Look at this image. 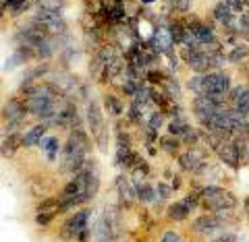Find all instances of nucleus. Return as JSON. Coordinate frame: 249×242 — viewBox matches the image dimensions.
Returning a JSON list of instances; mask_svg holds the SVG:
<instances>
[{
  "label": "nucleus",
  "instance_id": "obj_1",
  "mask_svg": "<svg viewBox=\"0 0 249 242\" xmlns=\"http://www.w3.org/2000/svg\"><path fill=\"white\" fill-rule=\"evenodd\" d=\"M224 228L227 226H224V222L216 213H201L191 222V232L199 234V236H208V238L224 232Z\"/></svg>",
  "mask_w": 249,
  "mask_h": 242
},
{
  "label": "nucleus",
  "instance_id": "obj_2",
  "mask_svg": "<svg viewBox=\"0 0 249 242\" xmlns=\"http://www.w3.org/2000/svg\"><path fill=\"white\" fill-rule=\"evenodd\" d=\"M31 19L37 21V23H42V25L50 31V35H62V33H67V21L62 19L60 13L46 11V9H40V6H37Z\"/></svg>",
  "mask_w": 249,
  "mask_h": 242
},
{
  "label": "nucleus",
  "instance_id": "obj_3",
  "mask_svg": "<svg viewBox=\"0 0 249 242\" xmlns=\"http://www.w3.org/2000/svg\"><path fill=\"white\" fill-rule=\"evenodd\" d=\"M85 120H88V129L91 132V139L96 141L100 135H104L108 130L106 120H104V110L100 108L98 101H88V108H85Z\"/></svg>",
  "mask_w": 249,
  "mask_h": 242
},
{
  "label": "nucleus",
  "instance_id": "obj_4",
  "mask_svg": "<svg viewBox=\"0 0 249 242\" xmlns=\"http://www.w3.org/2000/svg\"><path fill=\"white\" fill-rule=\"evenodd\" d=\"M216 155H218V160H220V163L229 166L231 170H239L241 168V161H243V158L239 155L237 147H235V143H232V141L222 143L220 149L216 151Z\"/></svg>",
  "mask_w": 249,
  "mask_h": 242
},
{
  "label": "nucleus",
  "instance_id": "obj_5",
  "mask_svg": "<svg viewBox=\"0 0 249 242\" xmlns=\"http://www.w3.org/2000/svg\"><path fill=\"white\" fill-rule=\"evenodd\" d=\"M150 46L158 54H166V52L173 50L175 48V40H173V35H170V29L168 27H158V29H156Z\"/></svg>",
  "mask_w": 249,
  "mask_h": 242
},
{
  "label": "nucleus",
  "instance_id": "obj_6",
  "mask_svg": "<svg viewBox=\"0 0 249 242\" xmlns=\"http://www.w3.org/2000/svg\"><path fill=\"white\" fill-rule=\"evenodd\" d=\"M48 135V127H46L44 122H40V124H36V127H31L27 132H23L21 135V145L23 147H36V145H40V141L42 139Z\"/></svg>",
  "mask_w": 249,
  "mask_h": 242
},
{
  "label": "nucleus",
  "instance_id": "obj_7",
  "mask_svg": "<svg viewBox=\"0 0 249 242\" xmlns=\"http://www.w3.org/2000/svg\"><path fill=\"white\" fill-rule=\"evenodd\" d=\"M37 147H40V149L46 153L48 161H56V160H58V155H60V149H62L60 139H58V137H54V135H46Z\"/></svg>",
  "mask_w": 249,
  "mask_h": 242
},
{
  "label": "nucleus",
  "instance_id": "obj_8",
  "mask_svg": "<svg viewBox=\"0 0 249 242\" xmlns=\"http://www.w3.org/2000/svg\"><path fill=\"white\" fill-rule=\"evenodd\" d=\"M102 106H104V112H108V116H112V118H121V116L127 112L123 99L119 96H114V93H106L102 99Z\"/></svg>",
  "mask_w": 249,
  "mask_h": 242
},
{
  "label": "nucleus",
  "instance_id": "obj_9",
  "mask_svg": "<svg viewBox=\"0 0 249 242\" xmlns=\"http://www.w3.org/2000/svg\"><path fill=\"white\" fill-rule=\"evenodd\" d=\"M21 132L19 135H9L2 139V143H0V155H2L4 160H13L15 153L21 149Z\"/></svg>",
  "mask_w": 249,
  "mask_h": 242
},
{
  "label": "nucleus",
  "instance_id": "obj_10",
  "mask_svg": "<svg viewBox=\"0 0 249 242\" xmlns=\"http://www.w3.org/2000/svg\"><path fill=\"white\" fill-rule=\"evenodd\" d=\"M52 191V184L46 180L44 176H36V178H31L29 180V194L31 197H36V199H44V197H50V193Z\"/></svg>",
  "mask_w": 249,
  "mask_h": 242
},
{
  "label": "nucleus",
  "instance_id": "obj_11",
  "mask_svg": "<svg viewBox=\"0 0 249 242\" xmlns=\"http://www.w3.org/2000/svg\"><path fill=\"white\" fill-rule=\"evenodd\" d=\"M133 186H135V199L139 203H156L158 201V197H156V189L147 180L145 182H137Z\"/></svg>",
  "mask_w": 249,
  "mask_h": 242
},
{
  "label": "nucleus",
  "instance_id": "obj_12",
  "mask_svg": "<svg viewBox=\"0 0 249 242\" xmlns=\"http://www.w3.org/2000/svg\"><path fill=\"white\" fill-rule=\"evenodd\" d=\"M189 215H191V211L183 205L181 201H175L166 207V217L170 222H185V220H189Z\"/></svg>",
  "mask_w": 249,
  "mask_h": 242
},
{
  "label": "nucleus",
  "instance_id": "obj_13",
  "mask_svg": "<svg viewBox=\"0 0 249 242\" xmlns=\"http://www.w3.org/2000/svg\"><path fill=\"white\" fill-rule=\"evenodd\" d=\"M227 56H229L231 65H239V66H241V65H243V62H247V58H249V46H247L245 42H239L237 46H232Z\"/></svg>",
  "mask_w": 249,
  "mask_h": 242
},
{
  "label": "nucleus",
  "instance_id": "obj_14",
  "mask_svg": "<svg viewBox=\"0 0 249 242\" xmlns=\"http://www.w3.org/2000/svg\"><path fill=\"white\" fill-rule=\"evenodd\" d=\"M158 147L162 151H166L168 155H178V151H181V141H178L177 137H160L158 139Z\"/></svg>",
  "mask_w": 249,
  "mask_h": 242
},
{
  "label": "nucleus",
  "instance_id": "obj_15",
  "mask_svg": "<svg viewBox=\"0 0 249 242\" xmlns=\"http://www.w3.org/2000/svg\"><path fill=\"white\" fill-rule=\"evenodd\" d=\"M60 207V199L58 197H44L40 199V203L36 205V213H50V211H58Z\"/></svg>",
  "mask_w": 249,
  "mask_h": 242
},
{
  "label": "nucleus",
  "instance_id": "obj_16",
  "mask_svg": "<svg viewBox=\"0 0 249 242\" xmlns=\"http://www.w3.org/2000/svg\"><path fill=\"white\" fill-rule=\"evenodd\" d=\"M181 141V145H185L187 149L189 147H196V145H201V139H199V129H196V127H189L185 132H183V137L178 139Z\"/></svg>",
  "mask_w": 249,
  "mask_h": 242
},
{
  "label": "nucleus",
  "instance_id": "obj_17",
  "mask_svg": "<svg viewBox=\"0 0 249 242\" xmlns=\"http://www.w3.org/2000/svg\"><path fill=\"white\" fill-rule=\"evenodd\" d=\"M245 96H249V85H247V83H241V85H235V87H231L229 97H227L229 106L237 104V101H239L241 97H245Z\"/></svg>",
  "mask_w": 249,
  "mask_h": 242
},
{
  "label": "nucleus",
  "instance_id": "obj_18",
  "mask_svg": "<svg viewBox=\"0 0 249 242\" xmlns=\"http://www.w3.org/2000/svg\"><path fill=\"white\" fill-rule=\"evenodd\" d=\"M232 15H235V13H232L229 6L222 2V0H220V2H216L214 9H212V17H214V21H218V23H224L229 17H232Z\"/></svg>",
  "mask_w": 249,
  "mask_h": 242
},
{
  "label": "nucleus",
  "instance_id": "obj_19",
  "mask_svg": "<svg viewBox=\"0 0 249 242\" xmlns=\"http://www.w3.org/2000/svg\"><path fill=\"white\" fill-rule=\"evenodd\" d=\"M4 9L11 15H15V17H19V15H23L29 9V0H6Z\"/></svg>",
  "mask_w": 249,
  "mask_h": 242
},
{
  "label": "nucleus",
  "instance_id": "obj_20",
  "mask_svg": "<svg viewBox=\"0 0 249 242\" xmlns=\"http://www.w3.org/2000/svg\"><path fill=\"white\" fill-rule=\"evenodd\" d=\"M227 65H229V56L224 54V50L210 54V68H212V71H224Z\"/></svg>",
  "mask_w": 249,
  "mask_h": 242
},
{
  "label": "nucleus",
  "instance_id": "obj_21",
  "mask_svg": "<svg viewBox=\"0 0 249 242\" xmlns=\"http://www.w3.org/2000/svg\"><path fill=\"white\" fill-rule=\"evenodd\" d=\"M187 89H189L196 97L204 96V75H193V77H189V81H187Z\"/></svg>",
  "mask_w": 249,
  "mask_h": 242
},
{
  "label": "nucleus",
  "instance_id": "obj_22",
  "mask_svg": "<svg viewBox=\"0 0 249 242\" xmlns=\"http://www.w3.org/2000/svg\"><path fill=\"white\" fill-rule=\"evenodd\" d=\"M162 127H166V114L164 112H152L150 118H147V129H152L154 132H158Z\"/></svg>",
  "mask_w": 249,
  "mask_h": 242
},
{
  "label": "nucleus",
  "instance_id": "obj_23",
  "mask_svg": "<svg viewBox=\"0 0 249 242\" xmlns=\"http://www.w3.org/2000/svg\"><path fill=\"white\" fill-rule=\"evenodd\" d=\"M154 189H156V197H158V201H168L170 197H173V186H170V184H166V182H158V184H156L154 186Z\"/></svg>",
  "mask_w": 249,
  "mask_h": 242
},
{
  "label": "nucleus",
  "instance_id": "obj_24",
  "mask_svg": "<svg viewBox=\"0 0 249 242\" xmlns=\"http://www.w3.org/2000/svg\"><path fill=\"white\" fill-rule=\"evenodd\" d=\"M36 6L46 11H54V13H60V9L65 6V0H36Z\"/></svg>",
  "mask_w": 249,
  "mask_h": 242
},
{
  "label": "nucleus",
  "instance_id": "obj_25",
  "mask_svg": "<svg viewBox=\"0 0 249 242\" xmlns=\"http://www.w3.org/2000/svg\"><path fill=\"white\" fill-rule=\"evenodd\" d=\"M58 217V211H50V213H36V226L40 228H50V224Z\"/></svg>",
  "mask_w": 249,
  "mask_h": 242
},
{
  "label": "nucleus",
  "instance_id": "obj_26",
  "mask_svg": "<svg viewBox=\"0 0 249 242\" xmlns=\"http://www.w3.org/2000/svg\"><path fill=\"white\" fill-rule=\"evenodd\" d=\"M160 242H187V240L177 230H166V232H162Z\"/></svg>",
  "mask_w": 249,
  "mask_h": 242
},
{
  "label": "nucleus",
  "instance_id": "obj_27",
  "mask_svg": "<svg viewBox=\"0 0 249 242\" xmlns=\"http://www.w3.org/2000/svg\"><path fill=\"white\" fill-rule=\"evenodd\" d=\"M191 4H193V0H175L173 2V9H175V13H178V15H187L191 11Z\"/></svg>",
  "mask_w": 249,
  "mask_h": 242
},
{
  "label": "nucleus",
  "instance_id": "obj_28",
  "mask_svg": "<svg viewBox=\"0 0 249 242\" xmlns=\"http://www.w3.org/2000/svg\"><path fill=\"white\" fill-rule=\"evenodd\" d=\"M210 242H237V238H235V234H229L227 230H224V232H220V234H216V236L210 238Z\"/></svg>",
  "mask_w": 249,
  "mask_h": 242
},
{
  "label": "nucleus",
  "instance_id": "obj_29",
  "mask_svg": "<svg viewBox=\"0 0 249 242\" xmlns=\"http://www.w3.org/2000/svg\"><path fill=\"white\" fill-rule=\"evenodd\" d=\"M222 2L227 4L235 15H241V13L245 11V9H243V2H241V0H222Z\"/></svg>",
  "mask_w": 249,
  "mask_h": 242
},
{
  "label": "nucleus",
  "instance_id": "obj_30",
  "mask_svg": "<svg viewBox=\"0 0 249 242\" xmlns=\"http://www.w3.org/2000/svg\"><path fill=\"white\" fill-rule=\"evenodd\" d=\"M181 184H183V180H181V176H178V174H175V178H173V182H170V186H173V191L177 193L178 189H181Z\"/></svg>",
  "mask_w": 249,
  "mask_h": 242
},
{
  "label": "nucleus",
  "instance_id": "obj_31",
  "mask_svg": "<svg viewBox=\"0 0 249 242\" xmlns=\"http://www.w3.org/2000/svg\"><path fill=\"white\" fill-rule=\"evenodd\" d=\"M243 211H245V215H249V194L243 199Z\"/></svg>",
  "mask_w": 249,
  "mask_h": 242
},
{
  "label": "nucleus",
  "instance_id": "obj_32",
  "mask_svg": "<svg viewBox=\"0 0 249 242\" xmlns=\"http://www.w3.org/2000/svg\"><path fill=\"white\" fill-rule=\"evenodd\" d=\"M245 160H247V163H249V145H247V153H245Z\"/></svg>",
  "mask_w": 249,
  "mask_h": 242
},
{
  "label": "nucleus",
  "instance_id": "obj_33",
  "mask_svg": "<svg viewBox=\"0 0 249 242\" xmlns=\"http://www.w3.org/2000/svg\"><path fill=\"white\" fill-rule=\"evenodd\" d=\"M245 71H247V73H249V62H247V65H245Z\"/></svg>",
  "mask_w": 249,
  "mask_h": 242
},
{
  "label": "nucleus",
  "instance_id": "obj_34",
  "mask_svg": "<svg viewBox=\"0 0 249 242\" xmlns=\"http://www.w3.org/2000/svg\"><path fill=\"white\" fill-rule=\"evenodd\" d=\"M143 2H152V0H143Z\"/></svg>",
  "mask_w": 249,
  "mask_h": 242
},
{
  "label": "nucleus",
  "instance_id": "obj_35",
  "mask_svg": "<svg viewBox=\"0 0 249 242\" xmlns=\"http://www.w3.org/2000/svg\"><path fill=\"white\" fill-rule=\"evenodd\" d=\"M0 15H2V9H0Z\"/></svg>",
  "mask_w": 249,
  "mask_h": 242
}]
</instances>
